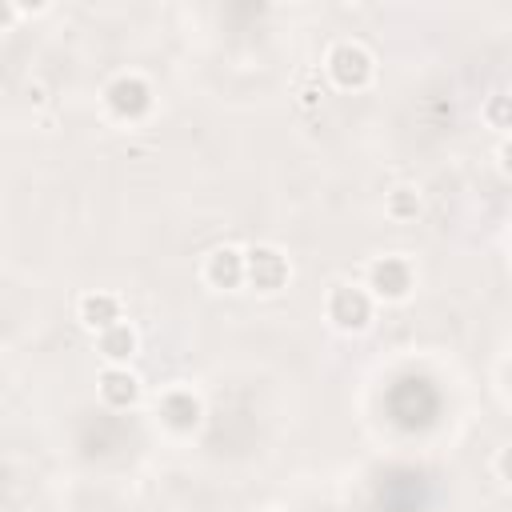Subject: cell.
I'll list each match as a JSON object with an SVG mask.
<instances>
[{"instance_id": "1", "label": "cell", "mask_w": 512, "mask_h": 512, "mask_svg": "<svg viewBox=\"0 0 512 512\" xmlns=\"http://www.w3.org/2000/svg\"><path fill=\"white\" fill-rule=\"evenodd\" d=\"M324 76L344 88V92H360L372 84L376 76V60L372 52L360 44V40H336L328 52H324Z\"/></svg>"}, {"instance_id": "2", "label": "cell", "mask_w": 512, "mask_h": 512, "mask_svg": "<svg viewBox=\"0 0 512 512\" xmlns=\"http://www.w3.org/2000/svg\"><path fill=\"white\" fill-rule=\"evenodd\" d=\"M100 100H104V112L112 116V120H124V124H136V120H144L148 112H152V84L140 76V72H116L108 84H104V92H100Z\"/></svg>"}, {"instance_id": "3", "label": "cell", "mask_w": 512, "mask_h": 512, "mask_svg": "<svg viewBox=\"0 0 512 512\" xmlns=\"http://www.w3.org/2000/svg\"><path fill=\"white\" fill-rule=\"evenodd\" d=\"M416 288V268L408 256H376L368 264V296L372 300H384V304H400L408 300Z\"/></svg>"}, {"instance_id": "4", "label": "cell", "mask_w": 512, "mask_h": 512, "mask_svg": "<svg viewBox=\"0 0 512 512\" xmlns=\"http://www.w3.org/2000/svg\"><path fill=\"white\" fill-rule=\"evenodd\" d=\"M324 312L328 320L340 328V332H364L372 324V312H376V300L368 296V288L360 284H332L328 300H324Z\"/></svg>"}, {"instance_id": "5", "label": "cell", "mask_w": 512, "mask_h": 512, "mask_svg": "<svg viewBox=\"0 0 512 512\" xmlns=\"http://www.w3.org/2000/svg\"><path fill=\"white\" fill-rule=\"evenodd\" d=\"M156 420H160L168 432L188 436V432H196L200 420H204V400H200L188 384H172V388H164L160 400H156Z\"/></svg>"}, {"instance_id": "6", "label": "cell", "mask_w": 512, "mask_h": 512, "mask_svg": "<svg viewBox=\"0 0 512 512\" xmlns=\"http://www.w3.org/2000/svg\"><path fill=\"white\" fill-rule=\"evenodd\" d=\"M244 280L260 292H280L292 280V264L276 244H252L244 248Z\"/></svg>"}, {"instance_id": "7", "label": "cell", "mask_w": 512, "mask_h": 512, "mask_svg": "<svg viewBox=\"0 0 512 512\" xmlns=\"http://www.w3.org/2000/svg\"><path fill=\"white\" fill-rule=\"evenodd\" d=\"M200 276L208 288H220V292H232L244 284V248L236 244H216L204 264H200Z\"/></svg>"}, {"instance_id": "8", "label": "cell", "mask_w": 512, "mask_h": 512, "mask_svg": "<svg viewBox=\"0 0 512 512\" xmlns=\"http://www.w3.org/2000/svg\"><path fill=\"white\" fill-rule=\"evenodd\" d=\"M76 320H80L88 332L112 328V324L120 320V296H116V292H104V288L84 292V296L76 300Z\"/></svg>"}, {"instance_id": "9", "label": "cell", "mask_w": 512, "mask_h": 512, "mask_svg": "<svg viewBox=\"0 0 512 512\" xmlns=\"http://www.w3.org/2000/svg\"><path fill=\"white\" fill-rule=\"evenodd\" d=\"M96 388L108 408H132L140 400V380H136V372H128V364H108L100 372Z\"/></svg>"}, {"instance_id": "10", "label": "cell", "mask_w": 512, "mask_h": 512, "mask_svg": "<svg viewBox=\"0 0 512 512\" xmlns=\"http://www.w3.org/2000/svg\"><path fill=\"white\" fill-rule=\"evenodd\" d=\"M136 344H140V336H136V328L124 324V320H116L112 328L96 332V348H100V356H104L108 364H128V360L136 356Z\"/></svg>"}, {"instance_id": "11", "label": "cell", "mask_w": 512, "mask_h": 512, "mask_svg": "<svg viewBox=\"0 0 512 512\" xmlns=\"http://www.w3.org/2000/svg\"><path fill=\"white\" fill-rule=\"evenodd\" d=\"M384 212H388L392 220H412V216L420 212V192H416V188H408V184L392 188V192H388V200H384Z\"/></svg>"}, {"instance_id": "12", "label": "cell", "mask_w": 512, "mask_h": 512, "mask_svg": "<svg viewBox=\"0 0 512 512\" xmlns=\"http://www.w3.org/2000/svg\"><path fill=\"white\" fill-rule=\"evenodd\" d=\"M484 120H488L492 128H500V132L508 128V96H504V92H492V96H488V104H484Z\"/></svg>"}, {"instance_id": "13", "label": "cell", "mask_w": 512, "mask_h": 512, "mask_svg": "<svg viewBox=\"0 0 512 512\" xmlns=\"http://www.w3.org/2000/svg\"><path fill=\"white\" fill-rule=\"evenodd\" d=\"M16 16H20V8H16L12 0H0V28H8Z\"/></svg>"}, {"instance_id": "14", "label": "cell", "mask_w": 512, "mask_h": 512, "mask_svg": "<svg viewBox=\"0 0 512 512\" xmlns=\"http://www.w3.org/2000/svg\"><path fill=\"white\" fill-rule=\"evenodd\" d=\"M260 512H280V508H260Z\"/></svg>"}]
</instances>
